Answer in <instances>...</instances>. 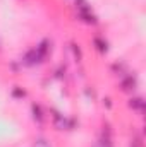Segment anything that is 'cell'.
Masks as SVG:
<instances>
[{
  "label": "cell",
  "mask_w": 146,
  "mask_h": 147,
  "mask_svg": "<svg viewBox=\"0 0 146 147\" xmlns=\"http://www.w3.org/2000/svg\"><path fill=\"white\" fill-rule=\"evenodd\" d=\"M23 62H24L26 65H38V63L43 62V57L40 55V51H38L36 48H33V50H29V51L24 55Z\"/></svg>",
  "instance_id": "6da1fadb"
},
{
  "label": "cell",
  "mask_w": 146,
  "mask_h": 147,
  "mask_svg": "<svg viewBox=\"0 0 146 147\" xmlns=\"http://www.w3.org/2000/svg\"><path fill=\"white\" fill-rule=\"evenodd\" d=\"M136 84H138L136 77H132V75H127L126 79H122V82H120V87H122V91H132V89L136 87Z\"/></svg>",
  "instance_id": "7a4b0ae2"
},
{
  "label": "cell",
  "mask_w": 146,
  "mask_h": 147,
  "mask_svg": "<svg viewBox=\"0 0 146 147\" xmlns=\"http://www.w3.org/2000/svg\"><path fill=\"white\" fill-rule=\"evenodd\" d=\"M93 43H95V46H96V50H98L100 53H107V51H108V45H107V41H103L102 38H95Z\"/></svg>",
  "instance_id": "3957f363"
},
{
  "label": "cell",
  "mask_w": 146,
  "mask_h": 147,
  "mask_svg": "<svg viewBox=\"0 0 146 147\" xmlns=\"http://www.w3.org/2000/svg\"><path fill=\"white\" fill-rule=\"evenodd\" d=\"M81 14V17L84 19V22H88V24H96V17L91 14V10H83V12H79Z\"/></svg>",
  "instance_id": "277c9868"
},
{
  "label": "cell",
  "mask_w": 146,
  "mask_h": 147,
  "mask_svg": "<svg viewBox=\"0 0 146 147\" xmlns=\"http://www.w3.org/2000/svg\"><path fill=\"white\" fill-rule=\"evenodd\" d=\"M129 106L132 110H143L145 108V101H143V98H132L129 101Z\"/></svg>",
  "instance_id": "5b68a950"
},
{
  "label": "cell",
  "mask_w": 146,
  "mask_h": 147,
  "mask_svg": "<svg viewBox=\"0 0 146 147\" xmlns=\"http://www.w3.org/2000/svg\"><path fill=\"white\" fill-rule=\"evenodd\" d=\"M55 127L59 128V130H64V128H67V120L62 116V115H55Z\"/></svg>",
  "instance_id": "8992f818"
},
{
  "label": "cell",
  "mask_w": 146,
  "mask_h": 147,
  "mask_svg": "<svg viewBox=\"0 0 146 147\" xmlns=\"http://www.w3.org/2000/svg\"><path fill=\"white\" fill-rule=\"evenodd\" d=\"M31 111H33V118L36 121H43V111H41V106L40 105H33L31 106Z\"/></svg>",
  "instance_id": "52a82bcc"
},
{
  "label": "cell",
  "mask_w": 146,
  "mask_h": 147,
  "mask_svg": "<svg viewBox=\"0 0 146 147\" xmlns=\"http://www.w3.org/2000/svg\"><path fill=\"white\" fill-rule=\"evenodd\" d=\"M93 147H113V146H112L110 139H100V140H98Z\"/></svg>",
  "instance_id": "ba28073f"
},
{
  "label": "cell",
  "mask_w": 146,
  "mask_h": 147,
  "mask_svg": "<svg viewBox=\"0 0 146 147\" xmlns=\"http://www.w3.org/2000/svg\"><path fill=\"white\" fill-rule=\"evenodd\" d=\"M33 147H52V146H50V142L45 140V139H36L35 144H33Z\"/></svg>",
  "instance_id": "9c48e42d"
},
{
  "label": "cell",
  "mask_w": 146,
  "mask_h": 147,
  "mask_svg": "<svg viewBox=\"0 0 146 147\" xmlns=\"http://www.w3.org/2000/svg\"><path fill=\"white\" fill-rule=\"evenodd\" d=\"M12 96H14V98H24V96H26V92H24L23 89H19V87H14Z\"/></svg>",
  "instance_id": "30bf717a"
},
{
  "label": "cell",
  "mask_w": 146,
  "mask_h": 147,
  "mask_svg": "<svg viewBox=\"0 0 146 147\" xmlns=\"http://www.w3.org/2000/svg\"><path fill=\"white\" fill-rule=\"evenodd\" d=\"M74 53H76V57H77V60H81V50L74 45Z\"/></svg>",
  "instance_id": "8fae6325"
}]
</instances>
